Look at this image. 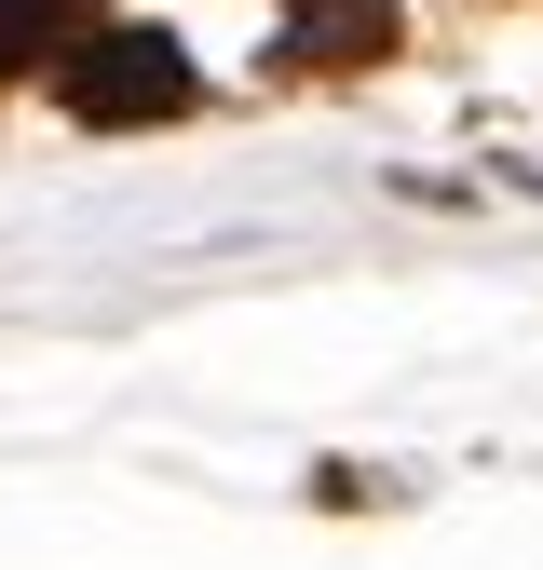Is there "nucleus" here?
<instances>
[{"label":"nucleus","instance_id":"nucleus-1","mask_svg":"<svg viewBox=\"0 0 543 570\" xmlns=\"http://www.w3.org/2000/svg\"><path fill=\"white\" fill-rule=\"evenodd\" d=\"M55 96H68V122H96V136H122V122H177V109H190V55H177L164 28H96L82 55L55 68Z\"/></svg>","mask_w":543,"mask_h":570},{"label":"nucleus","instance_id":"nucleus-3","mask_svg":"<svg viewBox=\"0 0 543 570\" xmlns=\"http://www.w3.org/2000/svg\"><path fill=\"white\" fill-rule=\"evenodd\" d=\"M96 41V0H0V82H14V68H68V55H82Z\"/></svg>","mask_w":543,"mask_h":570},{"label":"nucleus","instance_id":"nucleus-2","mask_svg":"<svg viewBox=\"0 0 543 570\" xmlns=\"http://www.w3.org/2000/svg\"><path fill=\"white\" fill-rule=\"evenodd\" d=\"M286 55L299 68H381L394 14H381V0H286Z\"/></svg>","mask_w":543,"mask_h":570}]
</instances>
